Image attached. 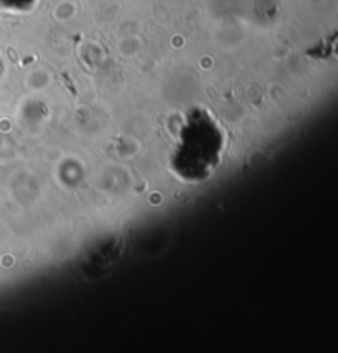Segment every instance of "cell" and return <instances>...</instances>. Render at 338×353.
<instances>
[{
  "label": "cell",
  "instance_id": "cell-1",
  "mask_svg": "<svg viewBox=\"0 0 338 353\" xmlns=\"http://www.w3.org/2000/svg\"><path fill=\"white\" fill-rule=\"evenodd\" d=\"M226 132L205 109H192L181 123L179 141L170 155V169L183 182H203L221 163Z\"/></svg>",
  "mask_w": 338,
  "mask_h": 353
}]
</instances>
